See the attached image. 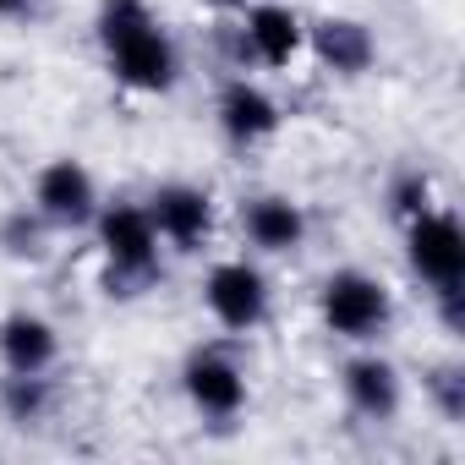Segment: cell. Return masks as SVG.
I'll list each match as a JSON object with an SVG mask.
<instances>
[{"label":"cell","mask_w":465,"mask_h":465,"mask_svg":"<svg viewBox=\"0 0 465 465\" xmlns=\"http://www.w3.org/2000/svg\"><path fill=\"white\" fill-rule=\"evenodd\" d=\"M94 39L104 50L110 77L126 94H153L159 99V94H170L181 83V45L153 17L148 0H99Z\"/></svg>","instance_id":"obj_1"},{"label":"cell","mask_w":465,"mask_h":465,"mask_svg":"<svg viewBox=\"0 0 465 465\" xmlns=\"http://www.w3.org/2000/svg\"><path fill=\"white\" fill-rule=\"evenodd\" d=\"M88 230H94L99 258H104V291L110 296L132 302V296H143L164 274V242H159V230H153L143 203H132V197L99 203Z\"/></svg>","instance_id":"obj_2"},{"label":"cell","mask_w":465,"mask_h":465,"mask_svg":"<svg viewBox=\"0 0 465 465\" xmlns=\"http://www.w3.org/2000/svg\"><path fill=\"white\" fill-rule=\"evenodd\" d=\"M318 318L345 345H378L394 323V291L372 269H334L318 285Z\"/></svg>","instance_id":"obj_3"},{"label":"cell","mask_w":465,"mask_h":465,"mask_svg":"<svg viewBox=\"0 0 465 465\" xmlns=\"http://www.w3.org/2000/svg\"><path fill=\"white\" fill-rule=\"evenodd\" d=\"M203 307L224 334H252L269 323L274 307V285L252 258H219L203 274Z\"/></svg>","instance_id":"obj_4"},{"label":"cell","mask_w":465,"mask_h":465,"mask_svg":"<svg viewBox=\"0 0 465 465\" xmlns=\"http://www.w3.org/2000/svg\"><path fill=\"white\" fill-rule=\"evenodd\" d=\"M181 394L208 421H236L247 411V400H252V383H247V367L224 345H197L181 361Z\"/></svg>","instance_id":"obj_5"},{"label":"cell","mask_w":465,"mask_h":465,"mask_svg":"<svg viewBox=\"0 0 465 465\" xmlns=\"http://www.w3.org/2000/svg\"><path fill=\"white\" fill-rule=\"evenodd\" d=\"M400 230H405V263H411V274H416L427 291L465 280V224H460L449 208L432 203L427 213L405 219Z\"/></svg>","instance_id":"obj_6"},{"label":"cell","mask_w":465,"mask_h":465,"mask_svg":"<svg viewBox=\"0 0 465 465\" xmlns=\"http://www.w3.org/2000/svg\"><path fill=\"white\" fill-rule=\"evenodd\" d=\"M99 203H104L99 197V181H94V170L83 159L61 153V159L39 164V175H34V208H39V219L50 230H61V236L88 230L94 213H99Z\"/></svg>","instance_id":"obj_7"},{"label":"cell","mask_w":465,"mask_h":465,"mask_svg":"<svg viewBox=\"0 0 465 465\" xmlns=\"http://www.w3.org/2000/svg\"><path fill=\"white\" fill-rule=\"evenodd\" d=\"M143 208L159 230V242L175 247V252H203L208 236H213V197L197 181H159L143 197Z\"/></svg>","instance_id":"obj_8"},{"label":"cell","mask_w":465,"mask_h":465,"mask_svg":"<svg viewBox=\"0 0 465 465\" xmlns=\"http://www.w3.org/2000/svg\"><path fill=\"white\" fill-rule=\"evenodd\" d=\"M213 121H219V132H224L230 148H258V143H269L285 126V110H280V99L263 83L230 77L219 88V99H213Z\"/></svg>","instance_id":"obj_9"},{"label":"cell","mask_w":465,"mask_h":465,"mask_svg":"<svg viewBox=\"0 0 465 465\" xmlns=\"http://www.w3.org/2000/svg\"><path fill=\"white\" fill-rule=\"evenodd\" d=\"M340 394H345V405L361 416V421H394L400 416V405H405V378H400V367L383 356V351H372V345H361L345 367H340Z\"/></svg>","instance_id":"obj_10"},{"label":"cell","mask_w":465,"mask_h":465,"mask_svg":"<svg viewBox=\"0 0 465 465\" xmlns=\"http://www.w3.org/2000/svg\"><path fill=\"white\" fill-rule=\"evenodd\" d=\"M307 230H312V219H307V208H302L291 192H258V197L242 203V236H247V247L263 252V258H291V252H302V247H307Z\"/></svg>","instance_id":"obj_11"},{"label":"cell","mask_w":465,"mask_h":465,"mask_svg":"<svg viewBox=\"0 0 465 465\" xmlns=\"http://www.w3.org/2000/svg\"><path fill=\"white\" fill-rule=\"evenodd\" d=\"M247 17L236 23L247 61L258 66H291L307 50V23L296 6H280V0H258V6H242Z\"/></svg>","instance_id":"obj_12"},{"label":"cell","mask_w":465,"mask_h":465,"mask_svg":"<svg viewBox=\"0 0 465 465\" xmlns=\"http://www.w3.org/2000/svg\"><path fill=\"white\" fill-rule=\"evenodd\" d=\"M307 50L334 77H367L378 66V34L361 17H318V23H307Z\"/></svg>","instance_id":"obj_13"},{"label":"cell","mask_w":465,"mask_h":465,"mask_svg":"<svg viewBox=\"0 0 465 465\" xmlns=\"http://www.w3.org/2000/svg\"><path fill=\"white\" fill-rule=\"evenodd\" d=\"M61 361V329L45 312H6L0 318V367L6 372H55Z\"/></svg>","instance_id":"obj_14"},{"label":"cell","mask_w":465,"mask_h":465,"mask_svg":"<svg viewBox=\"0 0 465 465\" xmlns=\"http://www.w3.org/2000/svg\"><path fill=\"white\" fill-rule=\"evenodd\" d=\"M55 411V383L50 372H6L0 378V416L12 427H39Z\"/></svg>","instance_id":"obj_15"},{"label":"cell","mask_w":465,"mask_h":465,"mask_svg":"<svg viewBox=\"0 0 465 465\" xmlns=\"http://www.w3.org/2000/svg\"><path fill=\"white\" fill-rule=\"evenodd\" d=\"M50 236L55 230L39 219L34 203H23V208H12L6 219H0V252L17 258V263H45L50 258Z\"/></svg>","instance_id":"obj_16"},{"label":"cell","mask_w":465,"mask_h":465,"mask_svg":"<svg viewBox=\"0 0 465 465\" xmlns=\"http://www.w3.org/2000/svg\"><path fill=\"white\" fill-rule=\"evenodd\" d=\"M383 203H389V213L405 224V219H416V213H427L432 208V175L427 170H400L389 186H383Z\"/></svg>","instance_id":"obj_17"},{"label":"cell","mask_w":465,"mask_h":465,"mask_svg":"<svg viewBox=\"0 0 465 465\" xmlns=\"http://www.w3.org/2000/svg\"><path fill=\"white\" fill-rule=\"evenodd\" d=\"M427 400H432V411H438L449 427H460V421H465V367H460V361L432 367V372H427Z\"/></svg>","instance_id":"obj_18"},{"label":"cell","mask_w":465,"mask_h":465,"mask_svg":"<svg viewBox=\"0 0 465 465\" xmlns=\"http://www.w3.org/2000/svg\"><path fill=\"white\" fill-rule=\"evenodd\" d=\"M432 307H438V323H443V334H465V280L460 285H438L432 291Z\"/></svg>","instance_id":"obj_19"},{"label":"cell","mask_w":465,"mask_h":465,"mask_svg":"<svg viewBox=\"0 0 465 465\" xmlns=\"http://www.w3.org/2000/svg\"><path fill=\"white\" fill-rule=\"evenodd\" d=\"M34 6V0H0V17H23Z\"/></svg>","instance_id":"obj_20"},{"label":"cell","mask_w":465,"mask_h":465,"mask_svg":"<svg viewBox=\"0 0 465 465\" xmlns=\"http://www.w3.org/2000/svg\"><path fill=\"white\" fill-rule=\"evenodd\" d=\"M203 6H213V12H242L247 0H203Z\"/></svg>","instance_id":"obj_21"}]
</instances>
